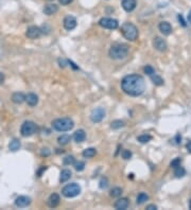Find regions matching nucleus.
Segmentation results:
<instances>
[{"label": "nucleus", "mask_w": 191, "mask_h": 210, "mask_svg": "<svg viewBox=\"0 0 191 210\" xmlns=\"http://www.w3.org/2000/svg\"><path fill=\"white\" fill-rule=\"evenodd\" d=\"M73 139L77 143H81L86 139V133H85L84 129H78L74 132L73 134Z\"/></svg>", "instance_id": "obj_18"}, {"label": "nucleus", "mask_w": 191, "mask_h": 210, "mask_svg": "<svg viewBox=\"0 0 191 210\" xmlns=\"http://www.w3.org/2000/svg\"><path fill=\"white\" fill-rule=\"evenodd\" d=\"M46 169H47V168H46V167H43V168H41V170H40V171H38V172H37V175H38V176H40V175H41V173H43V171H45Z\"/></svg>", "instance_id": "obj_43"}, {"label": "nucleus", "mask_w": 191, "mask_h": 210, "mask_svg": "<svg viewBox=\"0 0 191 210\" xmlns=\"http://www.w3.org/2000/svg\"><path fill=\"white\" fill-rule=\"evenodd\" d=\"M180 162H182V159H180V157H177V158H175V159H173L172 162H171L170 166L172 168H176V167H178V166H180Z\"/></svg>", "instance_id": "obj_35"}, {"label": "nucleus", "mask_w": 191, "mask_h": 210, "mask_svg": "<svg viewBox=\"0 0 191 210\" xmlns=\"http://www.w3.org/2000/svg\"><path fill=\"white\" fill-rule=\"evenodd\" d=\"M37 129V126L33 121H24L21 124L20 128V134L23 137H30L33 135Z\"/></svg>", "instance_id": "obj_6"}, {"label": "nucleus", "mask_w": 191, "mask_h": 210, "mask_svg": "<svg viewBox=\"0 0 191 210\" xmlns=\"http://www.w3.org/2000/svg\"><path fill=\"white\" fill-rule=\"evenodd\" d=\"M108 186V182H107L106 178H102L101 180H100V188L101 189H105V188H107Z\"/></svg>", "instance_id": "obj_37"}, {"label": "nucleus", "mask_w": 191, "mask_h": 210, "mask_svg": "<svg viewBox=\"0 0 191 210\" xmlns=\"http://www.w3.org/2000/svg\"><path fill=\"white\" fill-rule=\"evenodd\" d=\"M60 196H58V194L56 193H53L51 194L50 196H49L48 201H47V204L48 206L50 207V208H55V207H57L58 205H60Z\"/></svg>", "instance_id": "obj_15"}, {"label": "nucleus", "mask_w": 191, "mask_h": 210, "mask_svg": "<svg viewBox=\"0 0 191 210\" xmlns=\"http://www.w3.org/2000/svg\"><path fill=\"white\" fill-rule=\"evenodd\" d=\"M148 200H149V195L146 193H144V192H141V193H139L137 195L136 203L138 205H141V204H143V203H146Z\"/></svg>", "instance_id": "obj_23"}, {"label": "nucleus", "mask_w": 191, "mask_h": 210, "mask_svg": "<svg viewBox=\"0 0 191 210\" xmlns=\"http://www.w3.org/2000/svg\"><path fill=\"white\" fill-rule=\"evenodd\" d=\"M63 24H64V28H65L66 30L71 31L77 27V19H75L73 16H66L65 18H64Z\"/></svg>", "instance_id": "obj_10"}, {"label": "nucleus", "mask_w": 191, "mask_h": 210, "mask_svg": "<svg viewBox=\"0 0 191 210\" xmlns=\"http://www.w3.org/2000/svg\"><path fill=\"white\" fill-rule=\"evenodd\" d=\"M146 209H148V210H156V209H157V206H156V205L151 204V205H148Z\"/></svg>", "instance_id": "obj_40"}, {"label": "nucleus", "mask_w": 191, "mask_h": 210, "mask_svg": "<svg viewBox=\"0 0 191 210\" xmlns=\"http://www.w3.org/2000/svg\"><path fill=\"white\" fill-rule=\"evenodd\" d=\"M31 204V199L29 196L26 195H20L15 200V205L19 208H24V207H28Z\"/></svg>", "instance_id": "obj_12"}, {"label": "nucleus", "mask_w": 191, "mask_h": 210, "mask_svg": "<svg viewBox=\"0 0 191 210\" xmlns=\"http://www.w3.org/2000/svg\"><path fill=\"white\" fill-rule=\"evenodd\" d=\"M188 21H189V23H191V11L189 12V13H188Z\"/></svg>", "instance_id": "obj_44"}, {"label": "nucleus", "mask_w": 191, "mask_h": 210, "mask_svg": "<svg viewBox=\"0 0 191 210\" xmlns=\"http://www.w3.org/2000/svg\"><path fill=\"white\" fill-rule=\"evenodd\" d=\"M73 0H58V2H60L62 6H67V4H70Z\"/></svg>", "instance_id": "obj_38"}, {"label": "nucleus", "mask_w": 191, "mask_h": 210, "mask_svg": "<svg viewBox=\"0 0 191 210\" xmlns=\"http://www.w3.org/2000/svg\"><path fill=\"white\" fill-rule=\"evenodd\" d=\"M124 125H125V124H124V122L122 120H115V121H112L111 123V128L112 129L121 128H123Z\"/></svg>", "instance_id": "obj_27"}, {"label": "nucleus", "mask_w": 191, "mask_h": 210, "mask_svg": "<svg viewBox=\"0 0 191 210\" xmlns=\"http://www.w3.org/2000/svg\"><path fill=\"white\" fill-rule=\"evenodd\" d=\"M105 117V111L102 107H98V108H95L94 111H91V115H90V119H91L92 122L95 123H99L103 120V118Z\"/></svg>", "instance_id": "obj_9"}, {"label": "nucleus", "mask_w": 191, "mask_h": 210, "mask_svg": "<svg viewBox=\"0 0 191 210\" xmlns=\"http://www.w3.org/2000/svg\"><path fill=\"white\" fill-rule=\"evenodd\" d=\"M26 101H27V103H28L29 106H31V107L36 106L37 103H38L37 94H33V92H30V94H28L26 96Z\"/></svg>", "instance_id": "obj_17"}, {"label": "nucleus", "mask_w": 191, "mask_h": 210, "mask_svg": "<svg viewBox=\"0 0 191 210\" xmlns=\"http://www.w3.org/2000/svg\"><path fill=\"white\" fill-rule=\"evenodd\" d=\"M186 148H187V151L189 153H191V141H188L187 145H186Z\"/></svg>", "instance_id": "obj_42"}, {"label": "nucleus", "mask_w": 191, "mask_h": 210, "mask_svg": "<svg viewBox=\"0 0 191 210\" xmlns=\"http://www.w3.org/2000/svg\"><path fill=\"white\" fill-rule=\"evenodd\" d=\"M48 1H51V0H48Z\"/></svg>", "instance_id": "obj_46"}, {"label": "nucleus", "mask_w": 191, "mask_h": 210, "mask_svg": "<svg viewBox=\"0 0 191 210\" xmlns=\"http://www.w3.org/2000/svg\"><path fill=\"white\" fill-rule=\"evenodd\" d=\"M121 88L131 97H138L143 94L146 89L144 79L139 74H129L121 81Z\"/></svg>", "instance_id": "obj_1"}, {"label": "nucleus", "mask_w": 191, "mask_h": 210, "mask_svg": "<svg viewBox=\"0 0 191 210\" xmlns=\"http://www.w3.org/2000/svg\"><path fill=\"white\" fill-rule=\"evenodd\" d=\"M99 24L104 29H109V30H115L119 27V23L117 19L109 18V17H103L99 20Z\"/></svg>", "instance_id": "obj_7"}, {"label": "nucleus", "mask_w": 191, "mask_h": 210, "mask_svg": "<svg viewBox=\"0 0 191 210\" xmlns=\"http://www.w3.org/2000/svg\"><path fill=\"white\" fill-rule=\"evenodd\" d=\"M70 141V136L69 135H62L57 138V142L60 143L61 145H68Z\"/></svg>", "instance_id": "obj_26"}, {"label": "nucleus", "mask_w": 191, "mask_h": 210, "mask_svg": "<svg viewBox=\"0 0 191 210\" xmlns=\"http://www.w3.org/2000/svg\"><path fill=\"white\" fill-rule=\"evenodd\" d=\"M43 11H44V13L48 16L53 15V14H55L56 12L58 11V6H56V4H54V3L47 4V6H45V8H44Z\"/></svg>", "instance_id": "obj_19"}, {"label": "nucleus", "mask_w": 191, "mask_h": 210, "mask_svg": "<svg viewBox=\"0 0 191 210\" xmlns=\"http://www.w3.org/2000/svg\"><path fill=\"white\" fill-rule=\"evenodd\" d=\"M151 80L152 82L154 83L155 85H157V86H161V85H163V80L161 77H159V75H157L156 73H154L153 75H151Z\"/></svg>", "instance_id": "obj_24"}, {"label": "nucleus", "mask_w": 191, "mask_h": 210, "mask_svg": "<svg viewBox=\"0 0 191 210\" xmlns=\"http://www.w3.org/2000/svg\"><path fill=\"white\" fill-rule=\"evenodd\" d=\"M151 139H152V137L150 135H146V134H144V135L139 136V137L137 138V140H138L139 142H141V143H146V142H149Z\"/></svg>", "instance_id": "obj_31"}, {"label": "nucleus", "mask_w": 191, "mask_h": 210, "mask_svg": "<svg viewBox=\"0 0 191 210\" xmlns=\"http://www.w3.org/2000/svg\"><path fill=\"white\" fill-rule=\"evenodd\" d=\"M177 18H178V21H180V23L182 24L183 27H186V26H187V24H186V23H185V20H184L183 16L180 15H180L177 16Z\"/></svg>", "instance_id": "obj_39"}, {"label": "nucleus", "mask_w": 191, "mask_h": 210, "mask_svg": "<svg viewBox=\"0 0 191 210\" xmlns=\"http://www.w3.org/2000/svg\"><path fill=\"white\" fill-rule=\"evenodd\" d=\"M63 162H64V165H66V166H70V165H73L74 163V157L73 156H66L65 158H64V160H63Z\"/></svg>", "instance_id": "obj_33"}, {"label": "nucleus", "mask_w": 191, "mask_h": 210, "mask_svg": "<svg viewBox=\"0 0 191 210\" xmlns=\"http://www.w3.org/2000/svg\"><path fill=\"white\" fill-rule=\"evenodd\" d=\"M52 126H53V128L57 132H67V131H70V129L73 128L74 123H73V121L71 119L66 117V118L55 119V120L52 122Z\"/></svg>", "instance_id": "obj_3"}, {"label": "nucleus", "mask_w": 191, "mask_h": 210, "mask_svg": "<svg viewBox=\"0 0 191 210\" xmlns=\"http://www.w3.org/2000/svg\"><path fill=\"white\" fill-rule=\"evenodd\" d=\"M12 101L15 104H21L26 101V96H24L23 92H14V94H12Z\"/></svg>", "instance_id": "obj_20"}, {"label": "nucleus", "mask_w": 191, "mask_h": 210, "mask_svg": "<svg viewBox=\"0 0 191 210\" xmlns=\"http://www.w3.org/2000/svg\"><path fill=\"white\" fill-rule=\"evenodd\" d=\"M9 149H10V151H12V152H16V151H18L19 149H20V142H19V140H17V139H13V140L10 142Z\"/></svg>", "instance_id": "obj_22"}, {"label": "nucleus", "mask_w": 191, "mask_h": 210, "mask_svg": "<svg viewBox=\"0 0 191 210\" xmlns=\"http://www.w3.org/2000/svg\"><path fill=\"white\" fill-rule=\"evenodd\" d=\"M108 54L114 60H122L129 54V46L126 44H115L109 49Z\"/></svg>", "instance_id": "obj_2"}, {"label": "nucleus", "mask_w": 191, "mask_h": 210, "mask_svg": "<svg viewBox=\"0 0 191 210\" xmlns=\"http://www.w3.org/2000/svg\"><path fill=\"white\" fill-rule=\"evenodd\" d=\"M51 154V151L49 150L48 148H43L40 150V155L43 156V157H47V156H49Z\"/></svg>", "instance_id": "obj_36"}, {"label": "nucleus", "mask_w": 191, "mask_h": 210, "mask_svg": "<svg viewBox=\"0 0 191 210\" xmlns=\"http://www.w3.org/2000/svg\"><path fill=\"white\" fill-rule=\"evenodd\" d=\"M121 155H122V158H123V159H129V158L132 157V152L129 150H123L121 153Z\"/></svg>", "instance_id": "obj_34"}, {"label": "nucleus", "mask_w": 191, "mask_h": 210, "mask_svg": "<svg viewBox=\"0 0 191 210\" xmlns=\"http://www.w3.org/2000/svg\"><path fill=\"white\" fill-rule=\"evenodd\" d=\"M96 155V149L95 148H88L86 150L83 151V156L85 158H91Z\"/></svg>", "instance_id": "obj_25"}, {"label": "nucleus", "mask_w": 191, "mask_h": 210, "mask_svg": "<svg viewBox=\"0 0 191 210\" xmlns=\"http://www.w3.org/2000/svg\"><path fill=\"white\" fill-rule=\"evenodd\" d=\"M73 166H74L75 171H78V172H81V171H83L85 169V162H74Z\"/></svg>", "instance_id": "obj_30"}, {"label": "nucleus", "mask_w": 191, "mask_h": 210, "mask_svg": "<svg viewBox=\"0 0 191 210\" xmlns=\"http://www.w3.org/2000/svg\"><path fill=\"white\" fill-rule=\"evenodd\" d=\"M129 200L126 197H121L118 201H116V203L114 204V207L118 210H125L129 207Z\"/></svg>", "instance_id": "obj_16"}, {"label": "nucleus", "mask_w": 191, "mask_h": 210, "mask_svg": "<svg viewBox=\"0 0 191 210\" xmlns=\"http://www.w3.org/2000/svg\"><path fill=\"white\" fill-rule=\"evenodd\" d=\"M81 193V187L75 183L72 184H68L62 189V194L67 199H71V197L78 196Z\"/></svg>", "instance_id": "obj_5"}, {"label": "nucleus", "mask_w": 191, "mask_h": 210, "mask_svg": "<svg viewBox=\"0 0 191 210\" xmlns=\"http://www.w3.org/2000/svg\"><path fill=\"white\" fill-rule=\"evenodd\" d=\"M153 46L159 52H163L167 50V43L165 40H163L161 37H155L153 40Z\"/></svg>", "instance_id": "obj_11"}, {"label": "nucleus", "mask_w": 191, "mask_h": 210, "mask_svg": "<svg viewBox=\"0 0 191 210\" xmlns=\"http://www.w3.org/2000/svg\"><path fill=\"white\" fill-rule=\"evenodd\" d=\"M174 175L176 177H183L184 175L186 174V171H185V169H184L183 167H180V166H178V167H176V168H174Z\"/></svg>", "instance_id": "obj_28"}, {"label": "nucleus", "mask_w": 191, "mask_h": 210, "mask_svg": "<svg viewBox=\"0 0 191 210\" xmlns=\"http://www.w3.org/2000/svg\"><path fill=\"white\" fill-rule=\"evenodd\" d=\"M41 29L40 27H36V26H31L27 29L26 31V36L30 40H36V38L40 37L41 35Z\"/></svg>", "instance_id": "obj_8"}, {"label": "nucleus", "mask_w": 191, "mask_h": 210, "mask_svg": "<svg viewBox=\"0 0 191 210\" xmlns=\"http://www.w3.org/2000/svg\"><path fill=\"white\" fill-rule=\"evenodd\" d=\"M121 6L123 8L124 11L126 12H132L134 11L137 6V1L136 0H122Z\"/></svg>", "instance_id": "obj_13"}, {"label": "nucleus", "mask_w": 191, "mask_h": 210, "mask_svg": "<svg viewBox=\"0 0 191 210\" xmlns=\"http://www.w3.org/2000/svg\"><path fill=\"white\" fill-rule=\"evenodd\" d=\"M72 173L70 170L68 169H64L62 170V172H61V176H60V182L62 183H66L68 179H70V177H71Z\"/></svg>", "instance_id": "obj_21"}, {"label": "nucleus", "mask_w": 191, "mask_h": 210, "mask_svg": "<svg viewBox=\"0 0 191 210\" xmlns=\"http://www.w3.org/2000/svg\"><path fill=\"white\" fill-rule=\"evenodd\" d=\"M121 32L127 40L134 41L137 40V37H138V29L136 28L135 24H133L131 23H125L122 24Z\"/></svg>", "instance_id": "obj_4"}, {"label": "nucleus", "mask_w": 191, "mask_h": 210, "mask_svg": "<svg viewBox=\"0 0 191 210\" xmlns=\"http://www.w3.org/2000/svg\"><path fill=\"white\" fill-rule=\"evenodd\" d=\"M189 208H190V209H191V201H190V202H189Z\"/></svg>", "instance_id": "obj_45"}, {"label": "nucleus", "mask_w": 191, "mask_h": 210, "mask_svg": "<svg viewBox=\"0 0 191 210\" xmlns=\"http://www.w3.org/2000/svg\"><path fill=\"white\" fill-rule=\"evenodd\" d=\"M122 194V189L119 187H115L111 190V196L112 197H119Z\"/></svg>", "instance_id": "obj_29"}, {"label": "nucleus", "mask_w": 191, "mask_h": 210, "mask_svg": "<svg viewBox=\"0 0 191 210\" xmlns=\"http://www.w3.org/2000/svg\"><path fill=\"white\" fill-rule=\"evenodd\" d=\"M143 71H144V73H146V74H148L149 77H151V75H153L154 73H156L155 72V69H154V68L152 67V66H150V65L146 66V67L143 68Z\"/></svg>", "instance_id": "obj_32"}, {"label": "nucleus", "mask_w": 191, "mask_h": 210, "mask_svg": "<svg viewBox=\"0 0 191 210\" xmlns=\"http://www.w3.org/2000/svg\"><path fill=\"white\" fill-rule=\"evenodd\" d=\"M4 82V74L2 72H0V85L3 84Z\"/></svg>", "instance_id": "obj_41"}, {"label": "nucleus", "mask_w": 191, "mask_h": 210, "mask_svg": "<svg viewBox=\"0 0 191 210\" xmlns=\"http://www.w3.org/2000/svg\"><path fill=\"white\" fill-rule=\"evenodd\" d=\"M158 29L163 35H170L172 33V26L168 21H161L158 24Z\"/></svg>", "instance_id": "obj_14"}]
</instances>
